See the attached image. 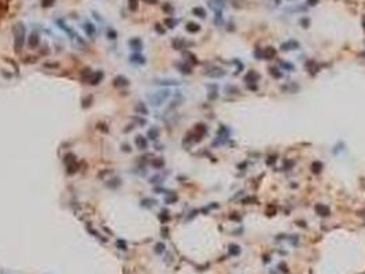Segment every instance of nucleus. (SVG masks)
Listing matches in <instances>:
<instances>
[{"label":"nucleus","instance_id":"nucleus-1","mask_svg":"<svg viewBox=\"0 0 365 274\" xmlns=\"http://www.w3.org/2000/svg\"><path fill=\"white\" fill-rule=\"evenodd\" d=\"M170 96V91L169 89H161L158 92H154L152 95L148 96V101L155 107H159L161 104H163Z\"/></svg>","mask_w":365,"mask_h":274},{"label":"nucleus","instance_id":"nucleus-2","mask_svg":"<svg viewBox=\"0 0 365 274\" xmlns=\"http://www.w3.org/2000/svg\"><path fill=\"white\" fill-rule=\"evenodd\" d=\"M14 36H15V51L18 52L24 45V37H25V28L22 24H17L14 26Z\"/></svg>","mask_w":365,"mask_h":274},{"label":"nucleus","instance_id":"nucleus-3","mask_svg":"<svg viewBox=\"0 0 365 274\" xmlns=\"http://www.w3.org/2000/svg\"><path fill=\"white\" fill-rule=\"evenodd\" d=\"M206 132H207V128H206V125L203 124H198L195 126V129H194V134H195V141H199V140H202L203 136L206 134Z\"/></svg>","mask_w":365,"mask_h":274},{"label":"nucleus","instance_id":"nucleus-4","mask_svg":"<svg viewBox=\"0 0 365 274\" xmlns=\"http://www.w3.org/2000/svg\"><path fill=\"white\" fill-rule=\"evenodd\" d=\"M204 75L211 77V78H221V77L225 75V71L220 67H211V68H209V70H206Z\"/></svg>","mask_w":365,"mask_h":274},{"label":"nucleus","instance_id":"nucleus-5","mask_svg":"<svg viewBox=\"0 0 365 274\" xmlns=\"http://www.w3.org/2000/svg\"><path fill=\"white\" fill-rule=\"evenodd\" d=\"M314 211L316 214L318 215V217H322V218H325V217H329V214H331V210H329V207L325 204H316L314 207Z\"/></svg>","mask_w":365,"mask_h":274},{"label":"nucleus","instance_id":"nucleus-6","mask_svg":"<svg viewBox=\"0 0 365 274\" xmlns=\"http://www.w3.org/2000/svg\"><path fill=\"white\" fill-rule=\"evenodd\" d=\"M258 80H260V74H258V73H255L254 70L247 71L246 75H244V81H246L247 85H250V84H255Z\"/></svg>","mask_w":365,"mask_h":274},{"label":"nucleus","instance_id":"nucleus-7","mask_svg":"<svg viewBox=\"0 0 365 274\" xmlns=\"http://www.w3.org/2000/svg\"><path fill=\"white\" fill-rule=\"evenodd\" d=\"M298 47H299V44L297 41H294V40H290V41H287V43H283L280 45V50L281 51H294V50H298Z\"/></svg>","mask_w":365,"mask_h":274},{"label":"nucleus","instance_id":"nucleus-8","mask_svg":"<svg viewBox=\"0 0 365 274\" xmlns=\"http://www.w3.org/2000/svg\"><path fill=\"white\" fill-rule=\"evenodd\" d=\"M262 51H264V59H273L277 54L276 48H273V47H266L265 50Z\"/></svg>","mask_w":365,"mask_h":274},{"label":"nucleus","instance_id":"nucleus-9","mask_svg":"<svg viewBox=\"0 0 365 274\" xmlns=\"http://www.w3.org/2000/svg\"><path fill=\"white\" fill-rule=\"evenodd\" d=\"M310 170H312V173L313 174H320L322 170V163L320 161H314V162H312L310 165Z\"/></svg>","mask_w":365,"mask_h":274},{"label":"nucleus","instance_id":"nucleus-10","mask_svg":"<svg viewBox=\"0 0 365 274\" xmlns=\"http://www.w3.org/2000/svg\"><path fill=\"white\" fill-rule=\"evenodd\" d=\"M187 30L190 32V33H198L200 30V26L198 24H195V22H188L187 24Z\"/></svg>","mask_w":365,"mask_h":274},{"label":"nucleus","instance_id":"nucleus-11","mask_svg":"<svg viewBox=\"0 0 365 274\" xmlns=\"http://www.w3.org/2000/svg\"><path fill=\"white\" fill-rule=\"evenodd\" d=\"M269 74L272 75L273 78H276V80L283 77V73H281V71H280L277 67H273V66H272V67H269Z\"/></svg>","mask_w":365,"mask_h":274},{"label":"nucleus","instance_id":"nucleus-12","mask_svg":"<svg viewBox=\"0 0 365 274\" xmlns=\"http://www.w3.org/2000/svg\"><path fill=\"white\" fill-rule=\"evenodd\" d=\"M136 144H137V147H139L140 150H146V148H147V140H146L144 137H142V136L136 137Z\"/></svg>","mask_w":365,"mask_h":274},{"label":"nucleus","instance_id":"nucleus-13","mask_svg":"<svg viewBox=\"0 0 365 274\" xmlns=\"http://www.w3.org/2000/svg\"><path fill=\"white\" fill-rule=\"evenodd\" d=\"M192 13L195 14V15H198L199 18H206V11H204V8H202V7H195V8L192 10Z\"/></svg>","mask_w":365,"mask_h":274},{"label":"nucleus","instance_id":"nucleus-14","mask_svg":"<svg viewBox=\"0 0 365 274\" xmlns=\"http://www.w3.org/2000/svg\"><path fill=\"white\" fill-rule=\"evenodd\" d=\"M173 45H174V48H177V50H183V48L187 45V43H186V41H183L181 38H176V40L173 41Z\"/></svg>","mask_w":365,"mask_h":274},{"label":"nucleus","instance_id":"nucleus-15","mask_svg":"<svg viewBox=\"0 0 365 274\" xmlns=\"http://www.w3.org/2000/svg\"><path fill=\"white\" fill-rule=\"evenodd\" d=\"M37 44H38V36L36 33H33V34H30V38H29V45L30 47H36Z\"/></svg>","mask_w":365,"mask_h":274},{"label":"nucleus","instance_id":"nucleus-16","mask_svg":"<svg viewBox=\"0 0 365 274\" xmlns=\"http://www.w3.org/2000/svg\"><path fill=\"white\" fill-rule=\"evenodd\" d=\"M129 44H130V45H132V47H133V48H135L136 51H140V50H142V47H143L142 41H140V40H137V38H135V40H132V41H130Z\"/></svg>","mask_w":365,"mask_h":274},{"label":"nucleus","instance_id":"nucleus-17","mask_svg":"<svg viewBox=\"0 0 365 274\" xmlns=\"http://www.w3.org/2000/svg\"><path fill=\"white\" fill-rule=\"evenodd\" d=\"M158 136H159V130H158L157 128H152V129H150V130H148V137H150V138L155 140Z\"/></svg>","mask_w":365,"mask_h":274},{"label":"nucleus","instance_id":"nucleus-18","mask_svg":"<svg viewBox=\"0 0 365 274\" xmlns=\"http://www.w3.org/2000/svg\"><path fill=\"white\" fill-rule=\"evenodd\" d=\"M279 63H280V66H281L283 68H285V70H291V71L294 70V64H292V63H290V62H284V60H280Z\"/></svg>","mask_w":365,"mask_h":274},{"label":"nucleus","instance_id":"nucleus-19","mask_svg":"<svg viewBox=\"0 0 365 274\" xmlns=\"http://www.w3.org/2000/svg\"><path fill=\"white\" fill-rule=\"evenodd\" d=\"M276 212H277V208H276L273 204H269L268 207H266V214H268V215H271V217H272V215H275Z\"/></svg>","mask_w":365,"mask_h":274},{"label":"nucleus","instance_id":"nucleus-20","mask_svg":"<svg viewBox=\"0 0 365 274\" xmlns=\"http://www.w3.org/2000/svg\"><path fill=\"white\" fill-rule=\"evenodd\" d=\"M255 201H257V199L253 197V196H247V197H243V199H242V203H243V204H253Z\"/></svg>","mask_w":365,"mask_h":274},{"label":"nucleus","instance_id":"nucleus-21","mask_svg":"<svg viewBox=\"0 0 365 274\" xmlns=\"http://www.w3.org/2000/svg\"><path fill=\"white\" fill-rule=\"evenodd\" d=\"M225 92H227L228 95H235V93H237L239 91H237V88H236V87H233V85H229V87H227Z\"/></svg>","mask_w":365,"mask_h":274},{"label":"nucleus","instance_id":"nucleus-22","mask_svg":"<svg viewBox=\"0 0 365 274\" xmlns=\"http://www.w3.org/2000/svg\"><path fill=\"white\" fill-rule=\"evenodd\" d=\"M217 96H218V92H217V87H216V85H213V92L210 91V93H209V99H210V100H216Z\"/></svg>","mask_w":365,"mask_h":274},{"label":"nucleus","instance_id":"nucleus-23","mask_svg":"<svg viewBox=\"0 0 365 274\" xmlns=\"http://www.w3.org/2000/svg\"><path fill=\"white\" fill-rule=\"evenodd\" d=\"M229 252H231L232 255H239V254H240V248H239V245H231Z\"/></svg>","mask_w":365,"mask_h":274},{"label":"nucleus","instance_id":"nucleus-24","mask_svg":"<svg viewBox=\"0 0 365 274\" xmlns=\"http://www.w3.org/2000/svg\"><path fill=\"white\" fill-rule=\"evenodd\" d=\"M85 32H87L89 36H93V34H95V28H93L91 24H85Z\"/></svg>","mask_w":365,"mask_h":274},{"label":"nucleus","instance_id":"nucleus-25","mask_svg":"<svg viewBox=\"0 0 365 274\" xmlns=\"http://www.w3.org/2000/svg\"><path fill=\"white\" fill-rule=\"evenodd\" d=\"M180 70H181V73H184V74H190V73H191V67H190L188 64H180Z\"/></svg>","mask_w":365,"mask_h":274},{"label":"nucleus","instance_id":"nucleus-26","mask_svg":"<svg viewBox=\"0 0 365 274\" xmlns=\"http://www.w3.org/2000/svg\"><path fill=\"white\" fill-rule=\"evenodd\" d=\"M165 22H166L167 28H170V29H173L174 26H176V24H177V21H176V19H172V18H167Z\"/></svg>","mask_w":365,"mask_h":274},{"label":"nucleus","instance_id":"nucleus-27","mask_svg":"<svg viewBox=\"0 0 365 274\" xmlns=\"http://www.w3.org/2000/svg\"><path fill=\"white\" fill-rule=\"evenodd\" d=\"M276 159H277V156H276V155H271L268 159H266V165H268V166H272L273 163L276 162Z\"/></svg>","mask_w":365,"mask_h":274},{"label":"nucleus","instance_id":"nucleus-28","mask_svg":"<svg viewBox=\"0 0 365 274\" xmlns=\"http://www.w3.org/2000/svg\"><path fill=\"white\" fill-rule=\"evenodd\" d=\"M130 59H136L135 62H137V63H144V58L143 56H140V55H132V58Z\"/></svg>","mask_w":365,"mask_h":274},{"label":"nucleus","instance_id":"nucleus-29","mask_svg":"<svg viewBox=\"0 0 365 274\" xmlns=\"http://www.w3.org/2000/svg\"><path fill=\"white\" fill-rule=\"evenodd\" d=\"M254 56H255V58H258V59H262V58H264V51H262V50L254 51Z\"/></svg>","mask_w":365,"mask_h":274},{"label":"nucleus","instance_id":"nucleus-30","mask_svg":"<svg viewBox=\"0 0 365 274\" xmlns=\"http://www.w3.org/2000/svg\"><path fill=\"white\" fill-rule=\"evenodd\" d=\"M152 166H154V167H162V166H163V161H162V159L154 161V162H152Z\"/></svg>","mask_w":365,"mask_h":274},{"label":"nucleus","instance_id":"nucleus-31","mask_svg":"<svg viewBox=\"0 0 365 274\" xmlns=\"http://www.w3.org/2000/svg\"><path fill=\"white\" fill-rule=\"evenodd\" d=\"M159 84H166V85H177L179 82L176 81V80H166V81H162Z\"/></svg>","mask_w":365,"mask_h":274},{"label":"nucleus","instance_id":"nucleus-32","mask_svg":"<svg viewBox=\"0 0 365 274\" xmlns=\"http://www.w3.org/2000/svg\"><path fill=\"white\" fill-rule=\"evenodd\" d=\"M137 110H139V111H140V112H143V114H146V115H147V114H148V111H147V108H146V107L143 106L142 103H140V104H139V106H137Z\"/></svg>","mask_w":365,"mask_h":274},{"label":"nucleus","instance_id":"nucleus-33","mask_svg":"<svg viewBox=\"0 0 365 274\" xmlns=\"http://www.w3.org/2000/svg\"><path fill=\"white\" fill-rule=\"evenodd\" d=\"M52 1H54V0H43L41 3L44 4V7H50V4L52 3Z\"/></svg>","mask_w":365,"mask_h":274},{"label":"nucleus","instance_id":"nucleus-34","mask_svg":"<svg viewBox=\"0 0 365 274\" xmlns=\"http://www.w3.org/2000/svg\"><path fill=\"white\" fill-rule=\"evenodd\" d=\"M317 3H318V0H308V4H309V6H312V7L316 6Z\"/></svg>","mask_w":365,"mask_h":274},{"label":"nucleus","instance_id":"nucleus-35","mask_svg":"<svg viewBox=\"0 0 365 274\" xmlns=\"http://www.w3.org/2000/svg\"><path fill=\"white\" fill-rule=\"evenodd\" d=\"M292 166H294V162H290V163H288V162H285V167L291 169V167H292Z\"/></svg>","mask_w":365,"mask_h":274},{"label":"nucleus","instance_id":"nucleus-36","mask_svg":"<svg viewBox=\"0 0 365 274\" xmlns=\"http://www.w3.org/2000/svg\"><path fill=\"white\" fill-rule=\"evenodd\" d=\"M302 24H303V26L306 28V26H308V19H302Z\"/></svg>","mask_w":365,"mask_h":274},{"label":"nucleus","instance_id":"nucleus-37","mask_svg":"<svg viewBox=\"0 0 365 274\" xmlns=\"http://www.w3.org/2000/svg\"><path fill=\"white\" fill-rule=\"evenodd\" d=\"M231 218H232V219H236V221H239V217H236V215H231Z\"/></svg>","mask_w":365,"mask_h":274},{"label":"nucleus","instance_id":"nucleus-38","mask_svg":"<svg viewBox=\"0 0 365 274\" xmlns=\"http://www.w3.org/2000/svg\"><path fill=\"white\" fill-rule=\"evenodd\" d=\"M362 56H365V52H362Z\"/></svg>","mask_w":365,"mask_h":274}]
</instances>
